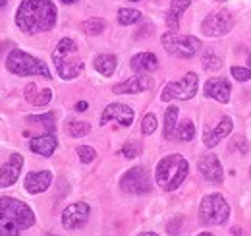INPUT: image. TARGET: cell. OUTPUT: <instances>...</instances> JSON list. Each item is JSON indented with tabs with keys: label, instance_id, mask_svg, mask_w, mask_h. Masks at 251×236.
Masks as SVG:
<instances>
[{
	"label": "cell",
	"instance_id": "6da1fadb",
	"mask_svg": "<svg viewBox=\"0 0 251 236\" xmlns=\"http://www.w3.org/2000/svg\"><path fill=\"white\" fill-rule=\"evenodd\" d=\"M16 26L27 35L50 31L56 26V6L52 0H24L16 14Z\"/></svg>",
	"mask_w": 251,
	"mask_h": 236
},
{
	"label": "cell",
	"instance_id": "7a4b0ae2",
	"mask_svg": "<svg viewBox=\"0 0 251 236\" xmlns=\"http://www.w3.org/2000/svg\"><path fill=\"white\" fill-rule=\"evenodd\" d=\"M35 225L31 207L16 198L0 196V236H18Z\"/></svg>",
	"mask_w": 251,
	"mask_h": 236
},
{
	"label": "cell",
	"instance_id": "3957f363",
	"mask_svg": "<svg viewBox=\"0 0 251 236\" xmlns=\"http://www.w3.org/2000/svg\"><path fill=\"white\" fill-rule=\"evenodd\" d=\"M188 171L189 165L182 155H178V153L166 155L164 159L158 161L157 171H155V180L164 192H174L186 180Z\"/></svg>",
	"mask_w": 251,
	"mask_h": 236
},
{
	"label": "cell",
	"instance_id": "277c9868",
	"mask_svg": "<svg viewBox=\"0 0 251 236\" xmlns=\"http://www.w3.org/2000/svg\"><path fill=\"white\" fill-rule=\"evenodd\" d=\"M52 62L62 80H74L83 72V60L77 55V45L72 39H62L52 51Z\"/></svg>",
	"mask_w": 251,
	"mask_h": 236
},
{
	"label": "cell",
	"instance_id": "5b68a950",
	"mask_svg": "<svg viewBox=\"0 0 251 236\" xmlns=\"http://www.w3.org/2000/svg\"><path fill=\"white\" fill-rule=\"evenodd\" d=\"M6 68L16 76H41L45 80H50V70L47 68V64L20 49H14L8 55Z\"/></svg>",
	"mask_w": 251,
	"mask_h": 236
},
{
	"label": "cell",
	"instance_id": "8992f818",
	"mask_svg": "<svg viewBox=\"0 0 251 236\" xmlns=\"http://www.w3.org/2000/svg\"><path fill=\"white\" fill-rule=\"evenodd\" d=\"M162 47L168 55L176 59H191L201 49V41L193 35H180L176 31H166L162 37Z\"/></svg>",
	"mask_w": 251,
	"mask_h": 236
},
{
	"label": "cell",
	"instance_id": "52a82bcc",
	"mask_svg": "<svg viewBox=\"0 0 251 236\" xmlns=\"http://www.w3.org/2000/svg\"><path fill=\"white\" fill-rule=\"evenodd\" d=\"M199 217L205 225H224L230 217V206L222 194H209L201 202Z\"/></svg>",
	"mask_w": 251,
	"mask_h": 236
},
{
	"label": "cell",
	"instance_id": "ba28073f",
	"mask_svg": "<svg viewBox=\"0 0 251 236\" xmlns=\"http://www.w3.org/2000/svg\"><path fill=\"white\" fill-rule=\"evenodd\" d=\"M197 86H199L197 74H195V72H189L182 80L170 82L166 88L162 89L160 101H162V103H170V101H176V99L188 101V99H191V97L197 93Z\"/></svg>",
	"mask_w": 251,
	"mask_h": 236
},
{
	"label": "cell",
	"instance_id": "9c48e42d",
	"mask_svg": "<svg viewBox=\"0 0 251 236\" xmlns=\"http://www.w3.org/2000/svg\"><path fill=\"white\" fill-rule=\"evenodd\" d=\"M120 188L126 194H147L151 190V175L145 167H133L120 178Z\"/></svg>",
	"mask_w": 251,
	"mask_h": 236
},
{
	"label": "cell",
	"instance_id": "30bf717a",
	"mask_svg": "<svg viewBox=\"0 0 251 236\" xmlns=\"http://www.w3.org/2000/svg\"><path fill=\"white\" fill-rule=\"evenodd\" d=\"M234 28V18L228 14V12H215V14H209L203 24H201V31L207 35V37H222L226 33H230Z\"/></svg>",
	"mask_w": 251,
	"mask_h": 236
},
{
	"label": "cell",
	"instance_id": "8fae6325",
	"mask_svg": "<svg viewBox=\"0 0 251 236\" xmlns=\"http://www.w3.org/2000/svg\"><path fill=\"white\" fill-rule=\"evenodd\" d=\"M89 213H91V209L85 202L70 204L62 211V227L68 231H75V229L83 227L89 219Z\"/></svg>",
	"mask_w": 251,
	"mask_h": 236
},
{
	"label": "cell",
	"instance_id": "7c38bea8",
	"mask_svg": "<svg viewBox=\"0 0 251 236\" xmlns=\"http://www.w3.org/2000/svg\"><path fill=\"white\" fill-rule=\"evenodd\" d=\"M197 169L201 173V177L209 182H215V184H220L224 180V169L220 165L219 157L217 155H203L197 163Z\"/></svg>",
	"mask_w": 251,
	"mask_h": 236
},
{
	"label": "cell",
	"instance_id": "4fadbf2b",
	"mask_svg": "<svg viewBox=\"0 0 251 236\" xmlns=\"http://www.w3.org/2000/svg\"><path fill=\"white\" fill-rule=\"evenodd\" d=\"M22 167H24V157H22L20 153H12L10 159L6 161V165H4L2 171H0V188L14 186L16 180L20 178Z\"/></svg>",
	"mask_w": 251,
	"mask_h": 236
},
{
	"label": "cell",
	"instance_id": "5bb4252c",
	"mask_svg": "<svg viewBox=\"0 0 251 236\" xmlns=\"http://www.w3.org/2000/svg\"><path fill=\"white\" fill-rule=\"evenodd\" d=\"M155 88V82L153 78L149 76H133L129 80H126L122 84H116L112 91L114 93H120V95H129V93H143V91H151Z\"/></svg>",
	"mask_w": 251,
	"mask_h": 236
},
{
	"label": "cell",
	"instance_id": "9a60e30c",
	"mask_svg": "<svg viewBox=\"0 0 251 236\" xmlns=\"http://www.w3.org/2000/svg\"><path fill=\"white\" fill-rule=\"evenodd\" d=\"M133 117H135V113H133V109H129L127 105L112 103V105H108V107L104 109V113H102V117H100V124H106L108 120H116V122L122 124V126H131Z\"/></svg>",
	"mask_w": 251,
	"mask_h": 236
},
{
	"label": "cell",
	"instance_id": "2e32d148",
	"mask_svg": "<svg viewBox=\"0 0 251 236\" xmlns=\"http://www.w3.org/2000/svg\"><path fill=\"white\" fill-rule=\"evenodd\" d=\"M203 91H205L207 97H211V99H215V101H219V103H228V101H230L232 86H230V82L224 80V78H211V80H207Z\"/></svg>",
	"mask_w": 251,
	"mask_h": 236
},
{
	"label": "cell",
	"instance_id": "e0dca14e",
	"mask_svg": "<svg viewBox=\"0 0 251 236\" xmlns=\"http://www.w3.org/2000/svg\"><path fill=\"white\" fill-rule=\"evenodd\" d=\"M232 128H234V122H232V118L224 117L219 122V126H217L215 130H205V136H203V144H205L207 148H215V146L219 144L220 140H224V138H226V136L232 132Z\"/></svg>",
	"mask_w": 251,
	"mask_h": 236
},
{
	"label": "cell",
	"instance_id": "ac0fdd59",
	"mask_svg": "<svg viewBox=\"0 0 251 236\" xmlns=\"http://www.w3.org/2000/svg\"><path fill=\"white\" fill-rule=\"evenodd\" d=\"M52 182V175L50 171H37V173H29L25 177V190L29 194H41L47 192L49 186Z\"/></svg>",
	"mask_w": 251,
	"mask_h": 236
},
{
	"label": "cell",
	"instance_id": "d6986e66",
	"mask_svg": "<svg viewBox=\"0 0 251 236\" xmlns=\"http://www.w3.org/2000/svg\"><path fill=\"white\" fill-rule=\"evenodd\" d=\"M56 146H58V142H56L54 134H43V136L33 138L29 142V149L37 155H43V157H50L54 153Z\"/></svg>",
	"mask_w": 251,
	"mask_h": 236
},
{
	"label": "cell",
	"instance_id": "ffe728a7",
	"mask_svg": "<svg viewBox=\"0 0 251 236\" xmlns=\"http://www.w3.org/2000/svg\"><path fill=\"white\" fill-rule=\"evenodd\" d=\"M131 70L139 74H149L158 70V59L153 53H139L131 59Z\"/></svg>",
	"mask_w": 251,
	"mask_h": 236
},
{
	"label": "cell",
	"instance_id": "44dd1931",
	"mask_svg": "<svg viewBox=\"0 0 251 236\" xmlns=\"http://www.w3.org/2000/svg\"><path fill=\"white\" fill-rule=\"evenodd\" d=\"M189 4H191V0H172L170 2V10L166 14V26H168V30L176 31L180 28V18L188 10Z\"/></svg>",
	"mask_w": 251,
	"mask_h": 236
},
{
	"label": "cell",
	"instance_id": "7402d4cb",
	"mask_svg": "<svg viewBox=\"0 0 251 236\" xmlns=\"http://www.w3.org/2000/svg\"><path fill=\"white\" fill-rule=\"evenodd\" d=\"M95 68L104 78H110L114 74V70H116V57L114 55H99L95 59Z\"/></svg>",
	"mask_w": 251,
	"mask_h": 236
},
{
	"label": "cell",
	"instance_id": "603a6c76",
	"mask_svg": "<svg viewBox=\"0 0 251 236\" xmlns=\"http://www.w3.org/2000/svg\"><path fill=\"white\" fill-rule=\"evenodd\" d=\"M176 124H178V107H168L164 113V140H172L176 134Z\"/></svg>",
	"mask_w": 251,
	"mask_h": 236
},
{
	"label": "cell",
	"instance_id": "cb8c5ba5",
	"mask_svg": "<svg viewBox=\"0 0 251 236\" xmlns=\"http://www.w3.org/2000/svg\"><path fill=\"white\" fill-rule=\"evenodd\" d=\"M180 142H191L195 138V124L191 120H184L176 126V134H174Z\"/></svg>",
	"mask_w": 251,
	"mask_h": 236
},
{
	"label": "cell",
	"instance_id": "d4e9b609",
	"mask_svg": "<svg viewBox=\"0 0 251 236\" xmlns=\"http://www.w3.org/2000/svg\"><path fill=\"white\" fill-rule=\"evenodd\" d=\"M141 20V12L139 10H133V8H120L118 10V22L122 26H131L135 22Z\"/></svg>",
	"mask_w": 251,
	"mask_h": 236
},
{
	"label": "cell",
	"instance_id": "484cf974",
	"mask_svg": "<svg viewBox=\"0 0 251 236\" xmlns=\"http://www.w3.org/2000/svg\"><path fill=\"white\" fill-rule=\"evenodd\" d=\"M25 122H33V124H41L49 134L54 132V115L47 113V115H37V117H27Z\"/></svg>",
	"mask_w": 251,
	"mask_h": 236
},
{
	"label": "cell",
	"instance_id": "4316f807",
	"mask_svg": "<svg viewBox=\"0 0 251 236\" xmlns=\"http://www.w3.org/2000/svg\"><path fill=\"white\" fill-rule=\"evenodd\" d=\"M104 20L102 18H89V20H85L83 24H81V30L83 33H87V35H99L100 31L104 30Z\"/></svg>",
	"mask_w": 251,
	"mask_h": 236
},
{
	"label": "cell",
	"instance_id": "83f0119b",
	"mask_svg": "<svg viewBox=\"0 0 251 236\" xmlns=\"http://www.w3.org/2000/svg\"><path fill=\"white\" fill-rule=\"evenodd\" d=\"M89 130H91L89 122H70V124L66 126V132H68L72 138H83V136L89 134Z\"/></svg>",
	"mask_w": 251,
	"mask_h": 236
},
{
	"label": "cell",
	"instance_id": "f1b7e54d",
	"mask_svg": "<svg viewBox=\"0 0 251 236\" xmlns=\"http://www.w3.org/2000/svg\"><path fill=\"white\" fill-rule=\"evenodd\" d=\"M201 62H203V68H205L207 72H217V70L222 68V60H220L213 51H207V53L203 55Z\"/></svg>",
	"mask_w": 251,
	"mask_h": 236
},
{
	"label": "cell",
	"instance_id": "f546056e",
	"mask_svg": "<svg viewBox=\"0 0 251 236\" xmlns=\"http://www.w3.org/2000/svg\"><path fill=\"white\" fill-rule=\"evenodd\" d=\"M155 130H157V117L149 113L141 120V132H143V136H151Z\"/></svg>",
	"mask_w": 251,
	"mask_h": 236
},
{
	"label": "cell",
	"instance_id": "4dcf8cb0",
	"mask_svg": "<svg viewBox=\"0 0 251 236\" xmlns=\"http://www.w3.org/2000/svg\"><path fill=\"white\" fill-rule=\"evenodd\" d=\"M230 151H238V153L246 155V153L250 151V144H248V140H246L244 136H236V138L232 140V144H230Z\"/></svg>",
	"mask_w": 251,
	"mask_h": 236
},
{
	"label": "cell",
	"instance_id": "1f68e13d",
	"mask_svg": "<svg viewBox=\"0 0 251 236\" xmlns=\"http://www.w3.org/2000/svg\"><path fill=\"white\" fill-rule=\"evenodd\" d=\"M77 155H79V161H81L83 165H87V163L95 161L97 151H95L93 148H89V146H79V148H77Z\"/></svg>",
	"mask_w": 251,
	"mask_h": 236
},
{
	"label": "cell",
	"instance_id": "d6a6232c",
	"mask_svg": "<svg viewBox=\"0 0 251 236\" xmlns=\"http://www.w3.org/2000/svg\"><path fill=\"white\" fill-rule=\"evenodd\" d=\"M232 78H236L238 82H248L251 80V68H240V66H232L230 68Z\"/></svg>",
	"mask_w": 251,
	"mask_h": 236
},
{
	"label": "cell",
	"instance_id": "836d02e7",
	"mask_svg": "<svg viewBox=\"0 0 251 236\" xmlns=\"http://www.w3.org/2000/svg\"><path fill=\"white\" fill-rule=\"evenodd\" d=\"M50 99H52V91L50 89H43V91H39V95H37L33 105L35 107H47L50 103Z\"/></svg>",
	"mask_w": 251,
	"mask_h": 236
},
{
	"label": "cell",
	"instance_id": "e575fe53",
	"mask_svg": "<svg viewBox=\"0 0 251 236\" xmlns=\"http://www.w3.org/2000/svg\"><path fill=\"white\" fill-rule=\"evenodd\" d=\"M139 151H141V148H139V146L127 144V146H124V149H122V155H124V157H127V159H133V157H137V155H139Z\"/></svg>",
	"mask_w": 251,
	"mask_h": 236
},
{
	"label": "cell",
	"instance_id": "d590c367",
	"mask_svg": "<svg viewBox=\"0 0 251 236\" xmlns=\"http://www.w3.org/2000/svg\"><path fill=\"white\" fill-rule=\"evenodd\" d=\"M37 95H39V89L35 84H29V86H25V99L29 101V103H35V99H37Z\"/></svg>",
	"mask_w": 251,
	"mask_h": 236
},
{
	"label": "cell",
	"instance_id": "8d00e7d4",
	"mask_svg": "<svg viewBox=\"0 0 251 236\" xmlns=\"http://www.w3.org/2000/svg\"><path fill=\"white\" fill-rule=\"evenodd\" d=\"M87 107H89V105H87L85 101H79V103L75 105V111H77V113H85V111H87Z\"/></svg>",
	"mask_w": 251,
	"mask_h": 236
},
{
	"label": "cell",
	"instance_id": "74e56055",
	"mask_svg": "<svg viewBox=\"0 0 251 236\" xmlns=\"http://www.w3.org/2000/svg\"><path fill=\"white\" fill-rule=\"evenodd\" d=\"M232 233H234V236H248L242 229H238V227H234V229H232Z\"/></svg>",
	"mask_w": 251,
	"mask_h": 236
},
{
	"label": "cell",
	"instance_id": "f35d334b",
	"mask_svg": "<svg viewBox=\"0 0 251 236\" xmlns=\"http://www.w3.org/2000/svg\"><path fill=\"white\" fill-rule=\"evenodd\" d=\"M137 236H158L157 233H141V235H137Z\"/></svg>",
	"mask_w": 251,
	"mask_h": 236
},
{
	"label": "cell",
	"instance_id": "ab89813d",
	"mask_svg": "<svg viewBox=\"0 0 251 236\" xmlns=\"http://www.w3.org/2000/svg\"><path fill=\"white\" fill-rule=\"evenodd\" d=\"M64 4H74V2H77V0H62Z\"/></svg>",
	"mask_w": 251,
	"mask_h": 236
},
{
	"label": "cell",
	"instance_id": "60d3db41",
	"mask_svg": "<svg viewBox=\"0 0 251 236\" xmlns=\"http://www.w3.org/2000/svg\"><path fill=\"white\" fill-rule=\"evenodd\" d=\"M197 236H215L213 233H201V235H197Z\"/></svg>",
	"mask_w": 251,
	"mask_h": 236
},
{
	"label": "cell",
	"instance_id": "b9f144b4",
	"mask_svg": "<svg viewBox=\"0 0 251 236\" xmlns=\"http://www.w3.org/2000/svg\"><path fill=\"white\" fill-rule=\"evenodd\" d=\"M6 6V0H0V8H4Z\"/></svg>",
	"mask_w": 251,
	"mask_h": 236
},
{
	"label": "cell",
	"instance_id": "7bdbcfd3",
	"mask_svg": "<svg viewBox=\"0 0 251 236\" xmlns=\"http://www.w3.org/2000/svg\"><path fill=\"white\" fill-rule=\"evenodd\" d=\"M129 2H139V0H129Z\"/></svg>",
	"mask_w": 251,
	"mask_h": 236
},
{
	"label": "cell",
	"instance_id": "ee69618b",
	"mask_svg": "<svg viewBox=\"0 0 251 236\" xmlns=\"http://www.w3.org/2000/svg\"><path fill=\"white\" fill-rule=\"evenodd\" d=\"M250 175H251V167H250Z\"/></svg>",
	"mask_w": 251,
	"mask_h": 236
},
{
	"label": "cell",
	"instance_id": "f6af8a7d",
	"mask_svg": "<svg viewBox=\"0 0 251 236\" xmlns=\"http://www.w3.org/2000/svg\"><path fill=\"white\" fill-rule=\"evenodd\" d=\"M49 236H56V235H49Z\"/></svg>",
	"mask_w": 251,
	"mask_h": 236
}]
</instances>
